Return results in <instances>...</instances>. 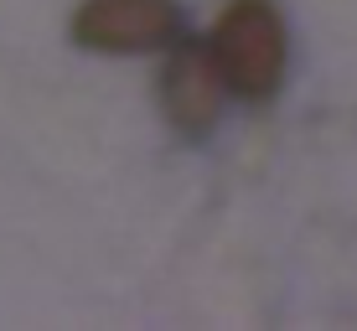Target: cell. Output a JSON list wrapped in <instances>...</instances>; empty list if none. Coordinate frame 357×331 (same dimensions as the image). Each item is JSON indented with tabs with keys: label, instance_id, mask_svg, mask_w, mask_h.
Returning <instances> with one entry per match:
<instances>
[{
	"label": "cell",
	"instance_id": "obj_1",
	"mask_svg": "<svg viewBox=\"0 0 357 331\" xmlns=\"http://www.w3.org/2000/svg\"><path fill=\"white\" fill-rule=\"evenodd\" d=\"M218 72H223V88H233L238 99H275L280 83H285V21L269 0H233L218 16V31L207 42Z\"/></svg>",
	"mask_w": 357,
	"mask_h": 331
},
{
	"label": "cell",
	"instance_id": "obj_2",
	"mask_svg": "<svg viewBox=\"0 0 357 331\" xmlns=\"http://www.w3.org/2000/svg\"><path fill=\"white\" fill-rule=\"evenodd\" d=\"M176 0H89L73 16L78 47H93V52H161L176 42Z\"/></svg>",
	"mask_w": 357,
	"mask_h": 331
},
{
	"label": "cell",
	"instance_id": "obj_3",
	"mask_svg": "<svg viewBox=\"0 0 357 331\" xmlns=\"http://www.w3.org/2000/svg\"><path fill=\"white\" fill-rule=\"evenodd\" d=\"M161 104L176 130H187V134L213 130L218 109H223V72H218L207 42L176 47V57L166 63V78H161Z\"/></svg>",
	"mask_w": 357,
	"mask_h": 331
}]
</instances>
